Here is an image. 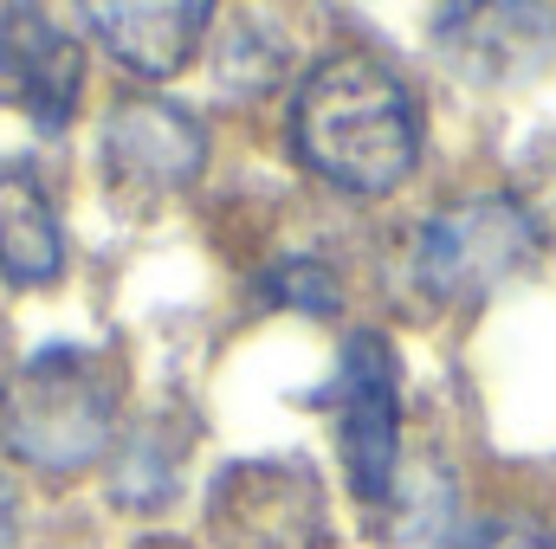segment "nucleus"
Returning <instances> with one entry per match:
<instances>
[{"label": "nucleus", "mask_w": 556, "mask_h": 549, "mask_svg": "<svg viewBox=\"0 0 556 549\" xmlns=\"http://www.w3.org/2000/svg\"><path fill=\"white\" fill-rule=\"evenodd\" d=\"M0 395H7V336H0Z\"/></svg>", "instance_id": "14"}, {"label": "nucleus", "mask_w": 556, "mask_h": 549, "mask_svg": "<svg viewBox=\"0 0 556 549\" xmlns=\"http://www.w3.org/2000/svg\"><path fill=\"white\" fill-rule=\"evenodd\" d=\"M207 162V130L168 98H130L104 124V168L130 201H162L181 194Z\"/></svg>", "instance_id": "7"}, {"label": "nucleus", "mask_w": 556, "mask_h": 549, "mask_svg": "<svg viewBox=\"0 0 556 549\" xmlns=\"http://www.w3.org/2000/svg\"><path fill=\"white\" fill-rule=\"evenodd\" d=\"M291 142L324 181H337L350 194H389L408 181L420 155V117L408 85L382 59L330 52L298 85Z\"/></svg>", "instance_id": "1"}, {"label": "nucleus", "mask_w": 556, "mask_h": 549, "mask_svg": "<svg viewBox=\"0 0 556 549\" xmlns=\"http://www.w3.org/2000/svg\"><path fill=\"white\" fill-rule=\"evenodd\" d=\"M214 549H330L324 491L298 459H240L207 498Z\"/></svg>", "instance_id": "3"}, {"label": "nucleus", "mask_w": 556, "mask_h": 549, "mask_svg": "<svg viewBox=\"0 0 556 549\" xmlns=\"http://www.w3.org/2000/svg\"><path fill=\"white\" fill-rule=\"evenodd\" d=\"M337 426H343V465H350L356 498L382 505L402 465V388H395V356L382 336H356L343 349Z\"/></svg>", "instance_id": "6"}, {"label": "nucleus", "mask_w": 556, "mask_h": 549, "mask_svg": "<svg viewBox=\"0 0 556 549\" xmlns=\"http://www.w3.org/2000/svg\"><path fill=\"white\" fill-rule=\"evenodd\" d=\"M266 297L285 310H311V317H330L337 310V278L324 272L317 259H278L266 278Z\"/></svg>", "instance_id": "11"}, {"label": "nucleus", "mask_w": 556, "mask_h": 549, "mask_svg": "<svg viewBox=\"0 0 556 549\" xmlns=\"http://www.w3.org/2000/svg\"><path fill=\"white\" fill-rule=\"evenodd\" d=\"M466 549H556V537H551V524H538V518H492Z\"/></svg>", "instance_id": "12"}, {"label": "nucleus", "mask_w": 556, "mask_h": 549, "mask_svg": "<svg viewBox=\"0 0 556 549\" xmlns=\"http://www.w3.org/2000/svg\"><path fill=\"white\" fill-rule=\"evenodd\" d=\"M0 272L13 284L59 278V214L33 168H0Z\"/></svg>", "instance_id": "10"}, {"label": "nucleus", "mask_w": 556, "mask_h": 549, "mask_svg": "<svg viewBox=\"0 0 556 549\" xmlns=\"http://www.w3.org/2000/svg\"><path fill=\"white\" fill-rule=\"evenodd\" d=\"M117 369L98 349L78 343H52L33 362H20V375L0 395V426L13 459L39 465V472H85L111 433H117Z\"/></svg>", "instance_id": "2"}, {"label": "nucleus", "mask_w": 556, "mask_h": 549, "mask_svg": "<svg viewBox=\"0 0 556 549\" xmlns=\"http://www.w3.org/2000/svg\"><path fill=\"white\" fill-rule=\"evenodd\" d=\"M78 13L117 65L142 78H175L201 46L214 0H78Z\"/></svg>", "instance_id": "9"}, {"label": "nucleus", "mask_w": 556, "mask_h": 549, "mask_svg": "<svg viewBox=\"0 0 556 549\" xmlns=\"http://www.w3.org/2000/svg\"><path fill=\"white\" fill-rule=\"evenodd\" d=\"M531 246H538L531 214L505 194H479V201H459L440 220H427L415 272L440 304H472L518 272L531 259Z\"/></svg>", "instance_id": "4"}, {"label": "nucleus", "mask_w": 556, "mask_h": 549, "mask_svg": "<svg viewBox=\"0 0 556 549\" xmlns=\"http://www.w3.org/2000/svg\"><path fill=\"white\" fill-rule=\"evenodd\" d=\"M78 78H85V59L52 26V13H39L33 0H7V13H0V104L26 111L33 124H65L78 104Z\"/></svg>", "instance_id": "8"}, {"label": "nucleus", "mask_w": 556, "mask_h": 549, "mask_svg": "<svg viewBox=\"0 0 556 549\" xmlns=\"http://www.w3.org/2000/svg\"><path fill=\"white\" fill-rule=\"evenodd\" d=\"M142 549H181V544H142Z\"/></svg>", "instance_id": "15"}, {"label": "nucleus", "mask_w": 556, "mask_h": 549, "mask_svg": "<svg viewBox=\"0 0 556 549\" xmlns=\"http://www.w3.org/2000/svg\"><path fill=\"white\" fill-rule=\"evenodd\" d=\"M440 59L472 85H525L556 52L551 0H446L433 20Z\"/></svg>", "instance_id": "5"}, {"label": "nucleus", "mask_w": 556, "mask_h": 549, "mask_svg": "<svg viewBox=\"0 0 556 549\" xmlns=\"http://www.w3.org/2000/svg\"><path fill=\"white\" fill-rule=\"evenodd\" d=\"M13 531H20V505H13V485L0 478V549H13Z\"/></svg>", "instance_id": "13"}]
</instances>
